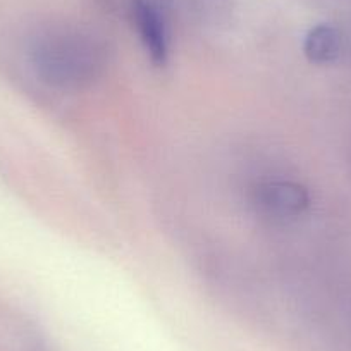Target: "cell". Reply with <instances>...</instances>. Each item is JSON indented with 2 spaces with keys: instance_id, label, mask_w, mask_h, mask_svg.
Returning <instances> with one entry per match:
<instances>
[{
  "instance_id": "6da1fadb",
  "label": "cell",
  "mask_w": 351,
  "mask_h": 351,
  "mask_svg": "<svg viewBox=\"0 0 351 351\" xmlns=\"http://www.w3.org/2000/svg\"><path fill=\"white\" fill-rule=\"evenodd\" d=\"M32 66L42 81L62 90L92 84L106 67V50L92 36L69 32H50L36 36Z\"/></svg>"
},
{
  "instance_id": "7a4b0ae2",
  "label": "cell",
  "mask_w": 351,
  "mask_h": 351,
  "mask_svg": "<svg viewBox=\"0 0 351 351\" xmlns=\"http://www.w3.org/2000/svg\"><path fill=\"white\" fill-rule=\"evenodd\" d=\"M258 214L274 221L298 217L308 208V191L293 181H267L255 190L253 197Z\"/></svg>"
},
{
  "instance_id": "3957f363",
  "label": "cell",
  "mask_w": 351,
  "mask_h": 351,
  "mask_svg": "<svg viewBox=\"0 0 351 351\" xmlns=\"http://www.w3.org/2000/svg\"><path fill=\"white\" fill-rule=\"evenodd\" d=\"M131 14L152 62L164 66L169 57V32L158 0H131Z\"/></svg>"
},
{
  "instance_id": "277c9868",
  "label": "cell",
  "mask_w": 351,
  "mask_h": 351,
  "mask_svg": "<svg viewBox=\"0 0 351 351\" xmlns=\"http://www.w3.org/2000/svg\"><path fill=\"white\" fill-rule=\"evenodd\" d=\"M343 40L334 26L319 25L308 32L303 43L305 56L315 64H329L341 53Z\"/></svg>"
}]
</instances>
